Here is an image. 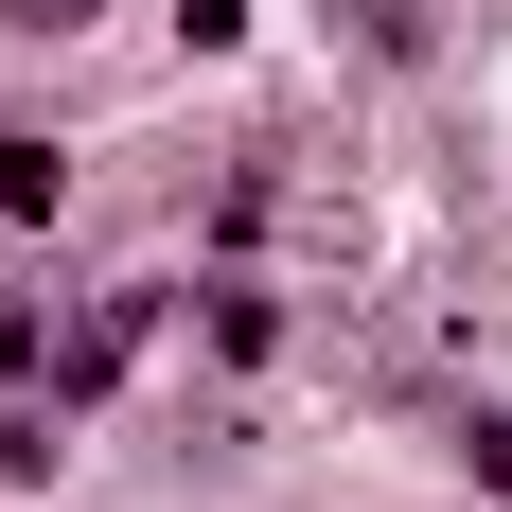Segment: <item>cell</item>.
Listing matches in <instances>:
<instances>
[{
    "label": "cell",
    "instance_id": "cell-3",
    "mask_svg": "<svg viewBox=\"0 0 512 512\" xmlns=\"http://www.w3.org/2000/svg\"><path fill=\"white\" fill-rule=\"evenodd\" d=\"M460 460H477V495H512V407H477V424H460Z\"/></svg>",
    "mask_w": 512,
    "mask_h": 512
},
{
    "label": "cell",
    "instance_id": "cell-4",
    "mask_svg": "<svg viewBox=\"0 0 512 512\" xmlns=\"http://www.w3.org/2000/svg\"><path fill=\"white\" fill-rule=\"evenodd\" d=\"M0 18H36V36H71V18H89V0H0Z\"/></svg>",
    "mask_w": 512,
    "mask_h": 512
},
{
    "label": "cell",
    "instance_id": "cell-1",
    "mask_svg": "<svg viewBox=\"0 0 512 512\" xmlns=\"http://www.w3.org/2000/svg\"><path fill=\"white\" fill-rule=\"evenodd\" d=\"M159 336V283H124V301H89V336L53 354V407H89V389H124V354Z\"/></svg>",
    "mask_w": 512,
    "mask_h": 512
},
{
    "label": "cell",
    "instance_id": "cell-2",
    "mask_svg": "<svg viewBox=\"0 0 512 512\" xmlns=\"http://www.w3.org/2000/svg\"><path fill=\"white\" fill-rule=\"evenodd\" d=\"M0 212L53 230V212H71V159H53V142H0Z\"/></svg>",
    "mask_w": 512,
    "mask_h": 512
}]
</instances>
